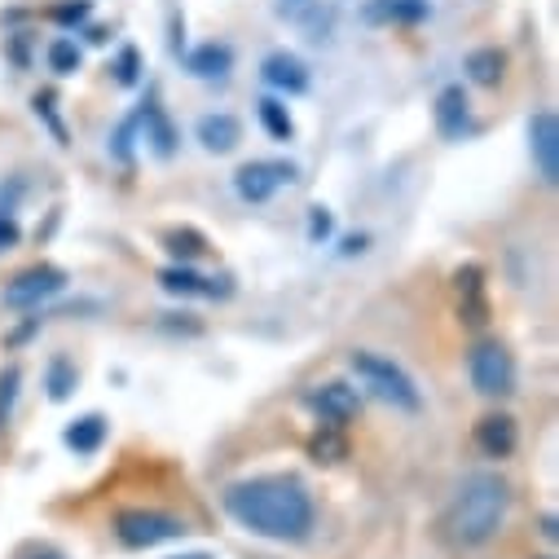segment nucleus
Instances as JSON below:
<instances>
[{
  "instance_id": "obj_26",
  "label": "nucleus",
  "mask_w": 559,
  "mask_h": 559,
  "mask_svg": "<svg viewBox=\"0 0 559 559\" xmlns=\"http://www.w3.org/2000/svg\"><path fill=\"white\" fill-rule=\"evenodd\" d=\"M331 229V216H326V207H313V238L318 234H326Z\"/></svg>"
},
{
  "instance_id": "obj_7",
  "label": "nucleus",
  "mask_w": 559,
  "mask_h": 559,
  "mask_svg": "<svg viewBox=\"0 0 559 559\" xmlns=\"http://www.w3.org/2000/svg\"><path fill=\"white\" fill-rule=\"evenodd\" d=\"M62 287H67V273H62V269L36 264V269H23L14 283L5 287V305H10V309H36V305L53 300Z\"/></svg>"
},
{
  "instance_id": "obj_19",
  "label": "nucleus",
  "mask_w": 559,
  "mask_h": 559,
  "mask_svg": "<svg viewBox=\"0 0 559 559\" xmlns=\"http://www.w3.org/2000/svg\"><path fill=\"white\" fill-rule=\"evenodd\" d=\"M467 71H472L476 84H498V75H502V53H498V49H476V53L467 58Z\"/></svg>"
},
{
  "instance_id": "obj_18",
  "label": "nucleus",
  "mask_w": 559,
  "mask_h": 559,
  "mask_svg": "<svg viewBox=\"0 0 559 559\" xmlns=\"http://www.w3.org/2000/svg\"><path fill=\"white\" fill-rule=\"evenodd\" d=\"M260 123H264L269 136H277V142H292V132H296L287 106L277 102V97H264V102H260Z\"/></svg>"
},
{
  "instance_id": "obj_29",
  "label": "nucleus",
  "mask_w": 559,
  "mask_h": 559,
  "mask_svg": "<svg viewBox=\"0 0 559 559\" xmlns=\"http://www.w3.org/2000/svg\"><path fill=\"white\" fill-rule=\"evenodd\" d=\"M292 5H300V0H292Z\"/></svg>"
},
{
  "instance_id": "obj_27",
  "label": "nucleus",
  "mask_w": 559,
  "mask_h": 559,
  "mask_svg": "<svg viewBox=\"0 0 559 559\" xmlns=\"http://www.w3.org/2000/svg\"><path fill=\"white\" fill-rule=\"evenodd\" d=\"M173 559H212V555H203V550H194V555H173Z\"/></svg>"
},
{
  "instance_id": "obj_25",
  "label": "nucleus",
  "mask_w": 559,
  "mask_h": 559,
  "mask_svg": "<svg viewBox=\"0 0 559 559\" xmlns=\"http://www.w3.org/2000/svg\"><path fill=\"white\" fill-rule=\"evenodd\" d=\"M19 242V221L14 216H0V251H10Z\"/></svg>"
},
{
  "instance_id": "obj_14",
  "label": "nucleus",
  "mask_w": 559,
  "mask_h": 559,
  "mask_svg": "<svg viewBox=\"0 0 559 559\" xmlns=\"http://www.w3.org/2000/svg\"><path fill=\"white\" fill-rule=\"evenodd\" d=\"M424 14H432L428 0H370L366 5L370 23H418Z\"/></svg>"
},
{
  "instance_id": "obj_23",
  "label": "nucleus",
  "mask_w": 559,
  "mask_h": 559,
  "mask_svg": "<svg viewBox=\"0 0 559 559\" xmlns=\"http://www.w3.org/2000/svg\"><path fill=\"white\" fill-rule=\"evenodd\" d=\"M14 388H19V370L5 374V383H0V428L10 424V405H14Z\"/></svg>"
},
{
  "instance_id": "obj_22",
  "label": "nucleus",
  "mask_w": 559,
  "mask_h": 559,
  "mask_svg": "<svg viewBox=\"0 0 559 559\" xmlns=\"http://www.w3.org/2000/svg\"><path fill=\"white\" fill-rule=\"evenodd\" d=\"M71 388H75L71 366H67V361H53V366H49V396H53V401H62Z\"/></svg>"
},
{
  "instance_id": "obj_4",
  "label": "nucleus",
  "mask_w": 559,
  "mask_h": 559,
  "mask_svg": "<svg viewBox=\"0 0 559 559\" xmlns=\"http://www.w3.org/2000/svg\"><path fill=\"white\" fill-rule=\"evenodd\" d=\"M186 533V520L168 515V511H146V507H128L115 515V537L132 550H151L159 542H173Z\"/></svg>"
},
{
  "instance_id": "obj_21",
  "label": "nucleus",
  "mask_w": 559,
  "mask_h": 559,
  "mask_svg": "<svg viewBox=\"0 0 559 559\" xmlns=\"http://www.w3.org/2000/svg\"><path fill=\"white\" fill-rule=\"evenodd\" d=\"M168 251L181 255V260H194V255L207 251V242H203L194 229H173V234H168Z\"/></svg>"
},
{
  "instance_id": "obj_1",
  "label": "nucleus",
  "mask_w": 559,
  "mask_h": 559,
  "mask_svg": "<svg viewBox=\"0 0 559 559\" xmlns=\"http://www.w3.org/2000/svg\"><path fill=\"white\" fill-rule=\"evenodd\" d=\"M225 511L255 537L300 542L313 528V493L296 476H255L225 489Z\"/></svg>"
},
{
  "instance_id": "obj_12",
  "label": "nucleus",
  "mask_w": 559,
  "mask_h": 559,
  "mask_svg": "<svg viewBox=\"0 0 559 559\" xmlns=\"http://www.w3.org/2000/svg\"><path fill=\"white\" fill-rule=\"evenodd\" d=\"M260 71H264V84L283 88V93H305L309 88V67L296 53H269Z\"/></svg>"
},
{
  "instance_id": "obj_13",
  "label": "nucleus",
  "mask_w": 559,
  "mask_h": 559,
  "mask_svg": "<svg viewBox=\"0 0 559 559\" xmlns=\"http://www.w3.org/2000/svg\"><path fill=\"white\" fill-rule=\"evenodd\" d=\"M467 123H472L467 93H463L459 84L441 88V97H437V128H441L445 136H463V132H467Z\"/></svg>"
},
{
  "instance_id": "obj_2",
  "label": "nucleus",
  "mask_w": 559,
  "mask_h": 559,
  "mask_svg": "<svg viewBox=\"0 0 559 559\" xmlns=\"http://www.w3.org/2000/svg\"><path fill=\"white\" fill-rule=\"evenodd\" d=\"M507 507H511L507 480L493 472H472V476H463V485L450 498L445 528L459 546H485L507 524Z\"/></svg>"
},
{
  "instance_id": "obj_17",
  "label": "nucleus",
  "mask_w": 559,
  "mask_h": 559,
  "mask_svg": "<svg viewBox=\"0 0 559 559\" xmlns=\"http://www.w3.org/2000/svg\"><path fill=\"white\" fill-rule=\"evenodd\" d=\"M159 283H164V292H173V296H216L212 277H199L194 269H177V264L159 273Z\"/></svg>"
},
{
  "instance_id": "obj_6",
  "label": "nucleus",
  "mask_w": 559,
  "mask_h": 559,
  "mask_svg": "<svg viewBox=\"0 0 559 559\" xmlns=\"http://www.w3.org/2000/svg\"><path fill=\"white\" fill-rule=\"evenodd\" d=\"M467 370H472L476 392H485V396H502V392H511V383H515V361H511V353H507L502 344H493V340L472 348Z\"/></svg>"
},
{
  "instance_id": "obj_9",
  "label": "nucleus",
  "mask_w": 559,
  "mask_h": 559,
  "mask_svg": "<svg viewBox=\"0 0 559 559\" xmlns=\"http://www.w3.org/2000/svg\"><path fill=\"white\" fill-rule=\"evenodd\" d=\"M309 409L322 418L326 428H344V424H353V418H357L361 396L348 383H322V388L309 392Z\"/></svg>"
},
{
  "instance_id": "obj_15",
  "label": "nucleus",
  "mask_w": 559,
  "mask_h": 559,
  "mask_svg": "<svg viewBox=\"0 0 559 559\" xmlns=\"http://www.w3.org/2000/svg\"><path fill=\"white\" fill-rule=\"evenodd\" d=\"M199 80H225L229 75V67H234V49L229 45H199L194 53H190V62H186Z\"/></svg>"
},
{
  "instance_id": "obj_11",
  "label": "nucleus",
  "mask_w": 559,
  "mask_h": 559,
  "mask_svg": "<svg viewBox=\"0 0 559 559\" xmlns=\"http://www.w3.org/2000/svg\"><path fill=\"white\" fill-rule=\"evenodd\" d=\"M199 142H203V151H212V155H229L238 142H242V123L234 119V115H203L199 119Z\"/></svg>"
},
{
  "instance_id": "obj_24",
  "label": "nucleus",
  "mask_w": 559,
  "mask_h": 559,
  "mask_svg": "<svg viewBox=\"0 0 559 559\" xmlns=\"http://www.w3.org/2000/svg\"><path fill=\"white\" fill-rule=\"evenodd\" d=\"M19 199H23V181H0V216H14V207H19Z\"/></svg>"
},
{
  "instance_id": "obj_28",
  "label": "nucleus",
  "mask_w": 559,
  "mask_h": 559,
  "mask_svg": "<svg viewBox=\"0 0 559 559\" xmlns=\"http://www.w3.org/2000/svg\"><path fill=\"white\" fill-rule=\"evenodd\" d=\"M36 559H58V555H36Z\"/></svg>"
},
{
  "instance_id": "obj_5",
  "label": "nucleus",
  "mask_w": 559,
  "mask_h": 559,
  "mask_svg": "<svg viewBox=\"0 0 559 559\" xmlns=\"http://www.w3.org/2000/svg\"><path fill=\"white\" fill-rule=\"evenodd\" d=\"M296 181V168L287 159H255V164H242L234 173V190L242 203H269L283 186Z\"/></svg>"
},
{
  "instance_id": "obj_10",
  "label": "nucleus",
  "mask_w": 559,
  "mask_h": 559,
  "mask_svg": "<svg viewBox=\"0 0 559 559\" xmlns=\"http://www.w3.org/2000/svg\"><path fill=\"white\" fill-rule=\"evenodd\" d=\"M476 450L485 459H511L515 454V424L507 414H485L476 424Z\"/></svg>"
},
{
  "instance_id": "obj_8",
  "label": "nucleus",
  "mask_w": 559,
  "mask_h": 559,
  "mask_svg": "<svg viewBox=\"0 0 559 559\" xmlns=\"http://www.w3.org/2000/svg\"><path fill=\"white\" fill-rule=\"evenodd\" d=\"M528 151L542 181H559V119L555 110H537L528 119Z\"/></svg>"
},
{
  "instance_id": "obj_20",
  "label": "nucleus",
  "mask_w": 559,
  "mask_h": 559,
  "mask_svg": "<svg viewBox=\"0 0 559 559\" xmlns=\"http://www.w3.org/2000/svg\"><path fill=\"white\" fill-rule=\"evenodd\" d=\"M49 67H53L58 75L80 71V49H75V40H53V45H49Z\"/></svg>"
},
{
  "instance_id": "obj_16",
  "label": "nucleus",
  "mask_w": 559,
  "mask_h": 559,
  "mask_svg": "<svg viewBox=\"0 0 559 559\" xmlns=\"http://www.w3.org/2000/svg\"><path fill=\"white\" fill-rule=\"evenodd\" d=\"M102 441H106V418L102 414H84V418H75V424L67 428V445L75 454H97Z\"/></svg>"
},
{
  "instance_id": "obj_3",
  "label": "nucleus",
  "mask_w": 559,
  "mask_h": 559,
  "mask_svg": "<svg viewBox=\"0 0 559 559\" xmlns=\"http://www.w3.org/2000/svg\"><path fill=\"white\" fill-rule=\"evenodd\" d=\"M353 374L388 405L405 409V414H418L424 409V396H418V383L392 361V357H379V353H353Z\"/></svg>"
}]
</instances>
